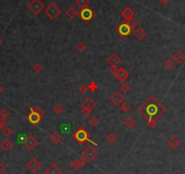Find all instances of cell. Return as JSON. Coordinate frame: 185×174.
Returning <instances> with one entry per match:
<instances>
[{"instance_id": "4316f807", "label": "cell", "mask_w": 185, "mask_h": 174, "mask_svg": "<svg viewBox=\"0 0 185 174\" xmlns=\"http://www.w3.org/2000/svg\"><path fill=\"white\" fill-rule=\"evenodd\" d=\"M131 109H132V106H131L128 102H126V101H123V102L121 104V106H120V110H121L122 113H127V112H129Z\"/></svg>"}, {"instance_id": "7402d4cb", "label": "cell", "mask_w": 185, "mask_h": 174, "mask_svg": "<svg viewBox=\"0 0 185 174\" xmlns=\"http://www.w3.org/2000/svg\"><path fill=\"white\" fill-rule=\"evenodd\" d=\"M14 146H15V144H14L10 140H8V139H5V140L1 142V148H2L6 152L10 151L14 148Z\"/></svg>"}, {"instance_id": "484cf974", "label": "cell", "mask_w": 185, "mask_h": 174, "mask_svg": "<svg viewBox=\"0 0 185 174\" xmlns=\"http://www.w3.org/2000/svg\"><path fill=\"white\" fill-rule=\"evenodd\" d=\"M53 111L54 114L60 116V115H62V114L64 113V111H65V107H64L63 105H61V104H56V105H54L53 107Z\"/></svg>"}, {"instance_id": "ffe728a7", "label": "cell", "mask_w": 185, "mask_h": 174, "mask_svg": "<svg viewBox=\"0 0 185 174\" xmlns=\"http://www.w3.org/2000/svg\"><path fill=\"white\" fill-rule=\"evenodd\" d=\"M172 59L174 63H176L177 65H181L182 63L184 62L185 55L182 51H176L172 56Z\"/></svg>"}, {"instance_id": "44dd1931", "label": "cell", "mask_w": 185, "mask_h": 174, "mask_svg": "<svg viewBox=\"0 0 185 174\" xmlns=\"http://www.w3.org/2000/svg\"><path fill=\"white\" fill-rule=\"evenodd\" d=\"M49 140H50V141H51L53 144L57 145V144H59V143L62 141V135L59 133L58 131H54V132H52V133L50 134Z\"/></svg>"}, {"instance_id": "d6a6232c", "label": "cell", "mask_w": 185, "mask_h": 174, "mask_svg": "<svg viewBox=\"0 0 185 174\" xmlns=\"http://www.w3.org/2000/svg\"><path fill=\"white\" fill-rule=\"evenodd\" d=\"M125 21L127 22V24L130 26V27L132 28L133 31L135 30L136 27L138 26V21H137L134 17H133V18H131V19H129V20H125Z\"/></svg>"}, {"instance_id": "e575fe53", "label": "cell", "mask_w": 185, "mask_h": 174, "mask_svg": "<svg viewBox=\"0 0 185 174\" xmlns=\"http://www.w3.org/2000/svg\"><path fill=\"white\" fill-rule=\"evenodd\" d=\"M89 3H90V0H75V4L81 8L89 6Z\"/></svg>"}, {"instance_id": "83f0119b", "label": "cell", "mask_w": 185, "mask_h": 174, "mask_svg": "<svg viewBox=\"0 0 185 174\" xmlns=\"http://www.w3.org/2000/svg\"><path fill=\"white\" fill-rule=\"evenodd\" d=\"M120 89H121L122 92L127 94L128 92L131 91V89H132V86H131L129 83H127V82H123V83L120 86Z\"/></svg>"}, {"instance_id": "ac0fdd59", "label": "cell", "mask_w": 185, "mask_h": 174, "mask_svg": "<svg viewBox=\"0 0 185 174\" xmlns=\"http://www.w3.org/2000/svg\"><path fill=\"white\" fill-rule=\"evenodd\" d=\"M106 60L110 64V66H115V67H117L120 63H121L122 58H121V57L117 53H112L106 58Z\"/></svg>"}, {"instance_id": "f35d334b", "label": "cell", "mask_w": 185, "mask_h": 174, "mask_svg": "<svg viewBox=\"0 0 185 174\" xmlns=\"http://www.w3.org/2000/svg\"><path fill=\"white\" fill-rule=\"evenodd\" d=\"M34 109H35V111L37 113V114H39V116L42 118V119H44V116H45V111H44V109L42 108L41 107H36L34 108Z\"/></svg>"}, {"instance_id": "9c48e42d", "label": "cell", "mask_w": 185, "mask_h": 174, "mask_svg": "<svg viewBox=\"0 0 185 174\" xmlns=\"http://www.w3.org/2000/svg\"><path fill=\"white\" fill-rule=\"evenodd\" d=\"M23 145L28 150H33L34 149L37 147L38 145V140L36 139L33 135L31 134H27L26 138L23 140Z\"/></svg>"}, {"instance_id": "4fadbf2b", "label": "cell", "mask_w": 185, "mask_h": 174, "mask_svg": "<svg viewBox=\"0 0 185 174\" xmlns=\"http://www.w3.org/2000/svg\"><path fill=\"white\" fill-rule=\"evenodd\" d=\"M81 107L82 108L84 109H88V110H94L97 107V103L94 99H92L91 97H86L81 103Z\"/></svg>"}, {"instance_id": "b9f144b4", "label": "cell", "mask_w": 185, "mask_h": 174, "mask_svg": "<svg viewBox=\"0 0 185 174\" xmlns=\"http://www.w3.org/2000/svg\"><path fill=\"white\" fill-rule=\"evenodd\" d=\"M117 68H118V67H115V66H111L110 68H109V71H110L113 75H114V74L116 73V71H117Z\"/></svg>"}, {"instance_id": "f6af8a7d", "label": "cell", "mask_w": 185, "mask_h": 174, "mask_svg": "<svg viewBox=\"0 0 185 174\" xmlns=\"http://www.w3.org/2000/svg\"><path fill=\"white\" fill-rule=\"evenodd\" d=\"M3 91H4V89H3V87L0 85V95L3 93Z\"/></svg>"}, {"instance_id": "30bf717a", "label": "cell", "mask_w": 185, "mask_h": 174, "mask_svg": "<svg viewBox=\"0 0 185 174\" xmlns=\"http://www.w3.org/2000/svg\"><path fill=\"white\" fill-rule=\"evenodd\" d=\"M27 121H28L30 124H32L33 126H37V125L39 124L43 119L40 117L39 114H37V113L35 111L34 108H30V111H29V113H28V115L27 116Z\"/></svg>"}, {"instance_id": "9a60e30c", "label": "cell", "mask_w": 185, "mask_h": 174, "mask_svg": "<svg viewBox=\"0 0 185 174\" xmlns=\"http://www.w3.org/2000/svg\"><path fill=\"white\" fill-rule=\"evenodd\" d=\"M86 164H87V161H85L84 159H83L82 157H80L78 159H75V160H74V161H72V162L69 164V167L71 168L72 171L77 172L81 168L85 167Z\"/></svg>"}, {"instance_id": "74e56055", "label": "cell", "mask_w": 185, "mask_h": 174, "mask_svg": "<svg viewBox=\"0 0 185 174\" xmlns=\"http://www.w3.org/2000/svg\"><path fill=\"white\" fill-rule=\"evenodd\" d=\"M88 88H89V90H90V91L94 92V91L97 90V89H98V85L96 84V82H94V81H91V82L88 84Z\"/></svg>"}, {"instance_id": "7c38bea8", "label": "cell", "mask_w": 185, "mask_h": 174, "mask_svg": "<svg viewBox=\"0 0 185 174\" xmlns=\"http://www.w3.org/2000/svg\"><path fill=\"white\" fill-rule=\"evenodd\" d=\"M124 99H125V97L120 91H115L110 97V101L112 102L113 105H114L116 107H120L121 104L124 101Z\"/></svg>"}, {"instance_id": "7a4b0ae2", "label": "cell", "mask_w": 185, "mask_h": 174, "mask_svg": "<svg viewBox=\"0 0 185 174\" xmlns=\"http://www.w3.org/2000/svg\"><path fill=\"white\" fill-rule=\"evenodd\" d=\"M73 139L80 145H84L86 142H90L94 146H97V143L91 140L90 132L83 126H80L79 128L73 133Z\"/></svg>"}, {"instance_id": "7bdbcfd3", "label": "cell", "mask_w": 185, "mask_h": 174, "mask_svg": "<svg viewBox=\"0 0 185 174\" xmlns=\"http://www.w3.org/2000/svg\"><path fill=\"white\" fill-rule=\"evenodd\" d=\"M170 2H171V0H160V3H161V6H163V7H166V6H168V5L170 4Z\"/></svg>"}, {"instance_id": "bcb514c9", "label": "cell", "mask_w": 185, "mask_h": 174, "mask_svg": "<svg viewBox=\"0 0 185 174\" xmlns=\"http://www.w3.org/2000/svg\"><path fill=\"white\" fill-rule=\"evenodd\" d=\"M3 43H4V41H3V39L0 38V46H2V44H3Z\"/></svg>"}, {"instance_id": "ba28073f", "label": "cell", "mask_w": 185, "mask_h": 174, "mask_svg": "<svg viewBox=\"0 0 185 174\" xmlns=\"http://www.w3.org/2000/svg\"><path fill=\"white\" fill-rule=\"evenodd\" d=\"M27 170L31 172V173H37L40 170L42 169V163L40 162V161L36 158V157H33L31 158L29 161H27V163L26 164Z\"/></svg>"}, {"instance_id": "8d00e7d4", "label": "cell", "mask_w": 185, "mask_h": 174, "mask_svg": "<svg viewBox=\"0 0 185 174\" xmlns=\"http://www.w3.org/2000/svg\"><path fill=\"white\" fill-rule=\"evenodd\" d=\"M77 90H78L81 94H85L87 91H89L88 85H85V84L80 85L79 87H78V89H77Z\"/></svg>"}, {"instance_id": "7dc6e473", "label": "cell", "mask_w": 185, "mask_h": 174, "mask_svg": "<svg viewBox=\"0 0 185 174\" xmlns=\"http://www.w3.org/2000/svg\"><path fill=\"white\" fill-rule=\"evenodd\" d=\"M0 148H1V143H0Z\"/></svg>"}, {"instance_id": "277c9868", "label": "cell", "mask_w": 185, "mask_h": 174, "mask_svg": "<svg viewBox=\"0 0 185 174\" xmlns=\"http://www.w3.org/2000/svg\"><path fill=\"white\" fill-rule=\"evenodd\" d=\"M62 13L61 8L55 4V3H51L45 8V16L50 19V20H55Z\"/></svg>"}, {"instance_id": "3957f363", "label": "cell", "mask_w": 185, "mask_h": 174, "mask_svg": "<svg viewBox=\"0 0 185 174\" xmlns=\"http://www.w3.org/2000/svg\"><path fill=\"white\" fill-rule=\"evenodd\" d=\"M78 16L80 17V19L82 21H84L85 24H89L92 20H93V18L96 16V13L92 10L89 6H87L85 7L81 8L79 14H78Z\"/></svg>"}, {"instance_id": "f1b7e54d", "label": "cell", "mask_w": 185, "mask_h": 174, "mask_svg": "<svg viewBox=\"0 0 185 174\" xmlns=\"http://www.w3.org/2000/svg\"><path fill=\"white\" fill-rule=\"evenodd\" d=\"M175 66V63L172 58H167L164 62H163V67H165L167 70H171L172 67Z\"/></svg>"}, {"instance_id": "2e32d148", "label": "cell", "mask_w": 185, "mask_h": 174, "mask_svg": "<svg viewBox=\"0 0 185 174\" xmlns=\"http://www.w3.org/2000/svg\"><path fill=\"white\" fill-rule=\"evenodd\" d=\"M132 34H133V37H134L138 41H143L145 39L146 37H147V35H148L145 29L143 27H141V26L137 27V28L132 32Z\"/></svg>"}, {"instance_id": "d6986e66", "label": "cell", "mask_w": 185, "mask_h": 174, "mask_svg": "<svg viewBox=\"0 0 185 174\" xmlns=\"http://www.w3.org/2000/svg\"><path fill=\"white\" fill-rule=\"evenodd\" d=\"M121 15H122V16L124 18V20H129V19H131V18H133V17H134L135 13H134V11L132 10L131 7H124V8L122 10Z\"/></svg>"}, {"instance_id": "60d3db41", "label": "cell", "mask_w": 185, "mask_h": 174, "mask_svg": "<svg viewBox=\"0 0 185 174\" xmlns=\"http://www.w3.org/2000/svg\"><path fill=\"white\" fill-rule=\"evenodd\" d=\"M6 170V166L3 162H0V174L4 173Z\"/></svg>"}, {"instance_id": "cb8c5ba5", "label": "cell", "mask_w": 185, "mask_h": 174, "mask_svg": "<svg viewBox=\"0 0 185 174\" xmlns=\"http://www.w3.org/2000/svg\"><path fill=\"white\" fill-rule=\"evenodd\" d=\"M123 125L127 129H132L136 125V121L132 116H129V117H127L123 120Z\"/></svg>"}, {"instance_id": "ab89813d", "label": "cell", "mask_w": 185, "mask_h": 174, "mask_svg": "<svg viewBox=\"0 0 185 174\" xmlns=\"http://www.w3.org/2000/svg\"><path fill=\"white\" fill-rule=\"evenodd\" d=\"M82 113H83V115H84V117H89V116L91 115L92 111H91V110H88V109L83 108V109H82Z\"/></svg>"}, {"instance_id": "6da1fadb", "label": "cell", "mask_w": 185, "mask_h": 174, "mask_svg": "<svg viewBox=\"0 0 185 174\" xmlns=\"http://www.w3.org/2000/svg\"><path fill=\"white\" fill-rule=\"evenodd\" d=\"M138 112L147 121L150 129H154L157 126V122L160 118L166 113L167 108L163 106L155 96L151 95L145 101L137 108Z\"/></svg>"}, {"instance_id": "ee69618b", "label": "cell", "mask_w": 185, "mask_h": 174, "mask_svg": "<svg viewBox=\"0 0 185 174\" xmlns=\"http://www.w3.org/2000/svg\"><path fill=\"white\" fill-rule=\"evenodd\" d=\"M6 121L0 119V131H1V130H2V129H3V128L6 126Z\"/></svg>"}, {"instance_id": "e0dca14e", "label": "cell", "mask_w": 185, "mask_h": 174, "mask_svg": "<svg viewBox=\"0 0 185 174\" xmlns=\"http://www.w3.org/2000/svg\"><path fill=\"white\" fill-rule=\"evenodd\" d=\"M45 174H62L63 173V171L62 169L55 163H52L50 164L49 166H47V168H45Z\"/></svg>"}, {"instance_id": "4dcf8cb0", "label": "cell", "mask_w": 185, "mask_h": 174, "mask_svg": "<svg viewBox=\"0 0 185 174\" xmlns=\"http://www.w3.org/2000/svg\"><path fill=\"white\" fill-rule=\"evenodd\" d=\"M10 117V112L6 108H2L0 110V119L6 121Z\"/></svg>"}, {"instance_id": "52a82bcc", "label": "cell", "mask_w": 185, "mask_h": 174, "mask_svg": "<svg viewBox=\"0 0 185 174\" xmlns=\"http://www.w3.org/2000/svg\"><path fill=\"white\" fill-rule=\"evenodd\" d=\"M27 7L35 16H38L45 9V5L41 0H32L27 5Z\"/></svg>"}, {"instance_id": "c3c4849f", "label": "cell", "mask_w": 185, "mask_h": 174, "mask_svg": "<svg viewBox=\"0 0 185 174\" xmlns=\"http://www.w3.org/2000/svg\"><path fill=\"white\" fill-rule=\"evenodd\" d=\"M183 174H185V172H183Z\"/></svg>"}, {"instance_id": "1f68e13d", "label": "cell", "mask_w": 185, "mask_h": 174, "mask_svg": "<svg viewBox=\"0 0 185 174\" xmlns=\"http://www.w3.org/2000/svg\"><path fill=\"white\" fill-rule=\"evenodd\" d=\"M75 48H76V50L79 51V52H84V51H85V49L87 48V46H86V44H85L84 42L80 41V42H78V43L76 44Z\"/></svg>"}, {"instance_id": "603a6c76", "label": "cell", "mask_w": 185, "mask_h": 174, "mask_svg": "<svg viewBox=\"0 0 185 174\" xmlns=\"http://www.w3.org/2000/svg\"><path fill=\"white\" fill-rule=\"evenodd\" d=\"M78 14H79V11L76 10V8H75V7H72V6L69 7L66 11V16H67L68 18H70V19H74L75 16H78Z\"/></svg>"}, {"instance_id": "5b68a950", "label": "cell", "mask_w": 185, "mask_h": 174, "mask_svg": "<svg viewBox=\"0 0 185 174\" xmlns=\"http://www.w3.org/2000/svg\"><path fill=\"white\" fill-rule=\"evenodd\" d=\"M115 31H116V33L119 35L120 37L122 39H128L131 36V34L133 32V30L127 24V22L125 20H123L122 23H120L119 25L116 27Z\"/></svg>"}, {"instance_id": "d4e9b609", "label": "cell", "mask_w": 185, "mask_h": 174, "mask_svg": "<svg viewBox=\"0 0 185 174\" xmlns=\"http://www.w3.org/2000/svg\"><path fill=\"white\" fill-rule=\"evenodd\" d=\"M117 140H118L117 135L115 133H114V132H109L108 135L106 136V141L109 144H111V145H114V143H116Z\"/></svg>"}, {"instance_id": "8992f818", "label": "cell", "mask_w": 185, "mask_h": 174, "mask_svg": "<svg viewBox=\"0 0 185 174\" xmlns=\"http://www.w3.org/2000/svg\"><path fill=\"white\" fill-rule=\"evenodd\" d=\"M98 156V151L92 146H87L81 152V157L84 159L87 162H92Z\"/></svg>"}, {"instance_id": "8fae6325", "label": "cell", "mask_w": 185, "mask_h": 174, "mask_svg": "<svg viewBox=\"0 0 185 174\" xmlns=\"http://www.w3.org/2000/svg\"><path fill=\"white\" fill-rule=\"evenodd\" d=\"M114 77L116 78V80L119 82H125L129 79L130 73L125 67H118L116 73L114 74Z\"/></svg>"}, {"instance_id": "d590c367", "label": "cell", "mask_w": 185, "mask_h": 174, "mask_svg": "<svg viewBox=\"0 0 185 174\" xmlns=\"http://www.w3.org/2000/svg\"><path fill=\"white\" fill-rule=\"evenodd\" d=\"M43 69H44V67H43V65L39 63V62H37V63H36L34 66H33V70L37 73V74H40L42 71H43Z\"/></svg>"}, {"instance_id": "f546056e", "label": "cell", "mask_w": 185, "mask_h": 174, "mask_svg": "<svg viewBox=\"0 0 185 174\" xmlns=\"http://www.w3.org/2000/svg\"><path fill=\"white\" fill-rule=\"evenodd\" d=\"M99 122H100V121H99V119H98L96 116H92V117H91V118L89 119L88 124H89L91 127H92V128H95V127L98 126Z\"/></svg>"}, {"instance_id": "5bb4252c", "label": "cell", "mask_w": 185, "mask_h": 174, "mask_svg": "<svg viewBox=\"0 0 185 174\" xmlns=\"http://www.w3.org/2000/svg\"><path fill=\"white\" fill-rule=\"evenodd\" d=\"M167 146L172 149H177L182 146V140L177 135L171 136L167 140Z\"/></svg>"}, {"instance_id": "836d02e7", "label": "cell", "mask_w": 185, "mask_h": 174, "mask_svg": "<svg viewBox=\"0 0 185 174\" xmlns=\"http://www.w3.org/2000/svg\"><path fill=\"white\" fill-rule=\"evenodd\" d=\"M2 132L6 137H10L13 134V130L10 127H8V126H5L2 129Z\"/></svg>"}]
</instances>
